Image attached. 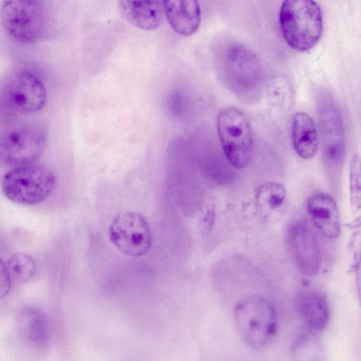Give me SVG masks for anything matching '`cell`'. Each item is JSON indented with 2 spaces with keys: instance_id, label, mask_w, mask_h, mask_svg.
Here are the masks:
<instances>
[{
  "instance_id": "30bf717a",
  "label": "cell",
  "mask_w": 361,
  "mask_h": 361,
  "mask_svg": "<svg viewBox=\"0 0 361 361\" xmlns=\"http://www.w3.org/2000/svg\"><path fill=\"white\" fill-rule=\"evenodd\" d=\"M4 94L8 107L20 114L36 113L44 107L47 100L42 80L28 70L20 71L11 78Z\"/></svg>"
},
{
  "instance_id": "7402d4cb",
  "label": "cell",
  "mask_w": 361,
  "mask_h": 361,
  "mask_svg": "<svg viewBox=\"0 0 361 361\" xmlns=\"http://www.w3.org/2000/svg\"><path fill=\"white\" fill-rule=\"evenodd\" d=\"M12 287V278L7 264L0 257V299L6 297Z\"/></svg>"
},
{
  "instance_id": "e0dca14e",
  "label": "cell",
  "mask_w": 361,
  "mask_h": 361,
  "mask_svg": "<svg viewBox=\"0 0 361 361\" xmlns=\"http://www.w3.org/2000/svg\"><path fill=\"white\" fill-rule=\"evenodd\" d=\"M300 314L312 329L322 330L329 319V308L326 297L321 293L309 292L302 296L300 302Z\"/></svg>"
},
{
  "instance_id": "8992f818",
  "label": "cell",
  "mask_w": 361,
  "mask_h": 361,
  "mask_svg": "<svg viewBox=\"0 0 361 361\" xmlns=\"http://www.w3.org/2000/svg\"><path fill=\"white\" fill-rule=\"evenodd\" d=\"M216 128L224 153L231 165L245 167L253 152V135L243 111L235 106L222 109L216 117Z\"/></svg>"
},
{
  "instance_id": "4fadbf2b",
  "label": "cell",
  "mask_w": 361,
  "mask_h": 361,
  "mask_svg": "<svg viewBox=\"0 0 361 361\" xmlns=\"http://www.w3.org/2000/svg\"><path fill=\"white\" fill-rule=\"evenodd\" d=\"M307 210L313 225L326 238L338 237L341 231L338 209L328 194L317 192L307 202Z\"/></svg>"
},
{
  "instance_id": "9a60e30c",
  "label": "cell",
  "mask_w": 361,
  "mask_h": 361,
  "mask_svg": "<svg viewBox=\"0 0 361 361\" xmlns=\"http://www.w3.org/2000/svg\"><path fill=\"white\" fill-rule=\"evenodd\" d=\"M120 10L129 23L142 30H155L163 20L162 0H121Z\"/></svg>"
},
{
  "instance_id": "44dd1931",
  "label": "cell",
  "mask_w": 361,
  "mask_h": 361,
  "mask_svg": "<svg viewBox=\"0 0 361 361\" xmlns=\"http://www.w3.org/2000/svg\"><path fill=\"white\" fill-rule=\"evenodd\" d=\"M350 190L355 201H359L360 195V162L358 154H353L350 164Z\"/></svg>"
},
{
  "instance_id": "7c38bea8",
  "label": "cell",
  "mask_w": 361,
  "mask_h": 361,
  "mask_svg": "<svg viewBox=\"0 0 361 361\" xmlns=\"http://www.w3.org/2000/svg\"><path fill=\"white\" fill-rule=\"evenodd\" d=\"M18 329L23 339L31 347L44 350L50 341V326L46 313L35 307H23L17 317Z\"/></svg>"
},
{
  "instance_id": "8fae6325",
  "label": "cell",
  "mask_w": 361,
  "mask_h": 361,
  "mask_svg": "<svg viewBox=\"0 0 361 361\" xmlns=\"http://www.w3.org/2000/svg\"><path fill=\"white\" fill-rule=\"evenodd\" d=\"M289 242L299 270L307 276H314L321 264L319 245L314 228L307 221L301 220L291 226Z\"/></svg>"
},
{
  "instance_id": "5bb4252c",
  "label": "cell",
  "mask_w": 361,
  "mask_h": 361,
  "mask_svg": "<svg viewBox=\"0 0 361 361\" xmlns=\"http://www.w3.org/2000/svg\"><path fill=\"white\" fill-rule=\"evenodd\" d=\"M164 11L172 29L178 35L196 32L201 22L198 0H162Z\"/></svg>"
},
{
  "instance_id": "6da1fadb",
  "label": "cell",
  "mask_w": 361,
  "mask_h": 361,
  "mask_svg": "<svg viewBox=\"0 0 361 361\" xmlns=\"http://www.w3.org/2000/svg\"><path fill=\"white\" fill-rule=\"evenodd\" d=\"M224 80L239 99L246 104L257 102L265 89L264 71L255 53L235 40L224 42L219 51Z\"/></svg>"
},
{
  "instance_id": "ac0fdd59",
  "label": "cell",
  "mask_w": 361,
  "mask_h": 361,
  "mask_svg": "<svg viewBox=\"0 0 361 361\" xmlns=\"http://www.w3.org/2000/svg\"><path fill=\"white\" fill-rule=\"evenodd\" d=\"M286 191L283 185L276 182H267L260 185L255 192L257 205L263 212L274 211L283 204Z\"/></svg>"
},
{
  "instance_id": "3957f363",
  "label": "cell",
  "mask_w": 361,
  "mask_h": 361,
  "mask_svg": "<svg viewBox=\"0 0 361 361\" xmlns=\"http://www.w3.org/2000/svg\"><path fill=\"white\" fill-rule=\"evenodd\" d=\"M236 328L245 342L259 349L274 339L278 327L277 317L272 304L259 295H247L234 308Z\"/></svg>"
},
{
  "instance_id": "5b68a950",
  "label": "cell",
  "mask_w": 361,
  "mask_h": 361,
  "mask_svg": "<svg viewBox=\"0 0 361 361\" xmlns=\"http://www.w3.org/2000/svg\"><path fill=\"white\" fill-rule=\"evenodd\" d=\"M0 21L11 39L21 44L39 41L45 30V11L42 0H3Z\"/></svg>"
},
{
  "instance_id": "ffe728a7",
  "label": "cell",
  "mask_w": 361,
  "mask_h": 361,
  "mask_svg": "<svg viewBox=\"0 0 361 361\" xmlns=\"http://www.w3.org/2000/svg\"><path fill=\"white\" fill-rule=\"evenodd\" d=\"M267 93L271 104L276 108L286 109L291 105L293 90L289 81L283 77H276L267 83Z\"/></svg>"
},
{
  "instance_id": "277c9868",
  "label": "cell",
  "mask_w": 361,
  "mask_h": 361,
  "mask_svg": "<svg viewBox=\"0 0 361 361\" xmlns=\"http://www.w3.org/2000/svg\"><path fill=\"white\" fill-rule=\"evenodd\" d=\"M56 176L48 167L35 163L18 166L6 173L2 190L11 201L20 204H35L45 200L56 185Z\"/></svg>"
},
{
  "instance_id": "2e32d148",
  "label": "cell",
  "mask_w": 361,
  "mask_h": 361,
  "mask_svg": "<svg viewBox=\"0 0 361 361\" xmlns=\"http://www.w3.org/2000/svg\"><path fill=\"white\" fill-rule=\"evenodd\" d=\"M291 140L296 154L310 159L317 153L319 137L313 119L305 112H297L292 118Z\"/></svg>"
},
{
  "instance_id": "ba28073f",
  "label": "cell",
  "mask_w": 361,
  "mask_h": 361,
  "mask_svg": "<svg viewBox=\"0 0 361 361\" xmlns=\"http://www.w3.org/2000/svg\"><path fill=\"white\" fill-rule=\"evenodd\" d=\"M318 120L324 160L328 166L337 170L345 152L344 127L341 111L329 94L319 99Z\"/></svg>"
},
{
  "instance_id": "52a82bcc",
  "label": "cell",
  "mask_w": 361,
  "mask_h": 361,
  "mask_svg": "<svg viewBox=\"0 0 361 361\" xmlns=\"http://www.w3.org/2000/svg\"><path fill=\"white\" fill-rule=\"evenodd\" d=\"M46 142L45 133L39 126L8 130L0 136V160L15 166L35 163L42 156Z\"/></svg>"
},
{
  "instance_id": "d6986e66",
  "label": "cell",
  "mask_w": 361,
  "mask_h": 361,
  "mask_svg": "<svg viewBox=\"0 0 361 361\" xmlns=\"http://www.w3.org/2000/svg\"><path fill=\"white\" fill-rule=\"evenodd\" d=\"M7 266L12 279L20 283L30 281L37 271L35 259L24 252L13 254L9 258Z\"/></svg>"
},
{
  "instance_id": "7a4b0ae2",
  "label": "cell",
  "mask_w": 361,
  "mask_h": 361,
  "mask_svg": "<svg viewBox=\"0 0 361 361\" xmlns=\"http://www.w3.org/2000/svg\"><path fill=\"white\" fill-rule=\"evenodd\" d=\"M279 22L287 44L300 52L311 50L322 35V13L314 0H283Z\"/></svg>"
},
{
  "instance_id": "9c48e42d",
  "label": "cell",
  "mask_w": 361,
  "mask_h": 361,
  "mask_svg": "<svg viewBox=\"0 0 361 361\" xmlns=\"http://www.w3.org/2000/svg\"><path fill=\"white\" fill-rule=\"evenodd\" d=\"M109 236L121 253L130 257L142 256L151 247L149 224L135 212H124L117 215L110 225Z\"/></svg>"
}]
</instances>
